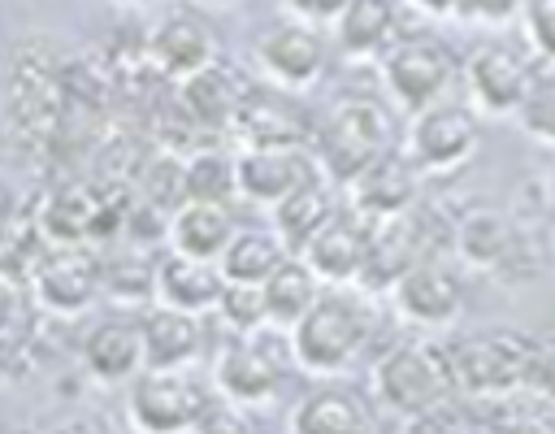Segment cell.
<instances>
[{"label":"cell","mask_w":555,"mask_h":434,"mask_svg":"<svg viewBox=\"0 0 555 434\" xmlns=\"http://www.w3.org/2000/svg\"><path fill=\"white\" fill-rule=\"evenodd\" d=\"M373 291L364 286H330L317 295V304L286 330L291 365L312 378H338L347 373L369 339H373Z\"/></svg>","instance_id":"2"},{"label":"cell","mask_w":555,"mask_h":434,"mask_svg":"<svg viewBox=\"0 0 555 434\" xmlns=\"http://www.w3.org/2000/svg\"><path fill=\"white\" fill-rule=\"evenodd\" d=\"M104 295L117 304H147L156 299V260L126 252V256H104Z\"/></svg>","instance_id":"33"},{"label":"cell","mask_w":555,"mask_h":434,"mask_svg":"<svg viewBox=\"0 0 555 434\" xmlns=\"http://www.w3.org/2000/svg\"><path fill=\"white\" fill-rule=\"evenodd\" d=\"M147 56H152V69L160 78L182 82L221 56V35L199 9H169L147 30Z\"/></svg>","instance_id":"17"},{"label":"cell","mask_w":555,"mask_h":434,"mask_svg":"<svg viewBox=\"0 0 555 434\" xmlns=\"http://www.w3.org/2000/svg\"><path fill=\"white\" fill-rule=\"evenodd\" d=\"M520 9H525V0H460L455 22L477 26V30H503V26L520 22Z\"/></svg>","instance_id":"36"},{"label":"cell","mask_w":555,"mask_h":434,"mask_svg":"<svg viewBox=\"0 0 555 434\" xmlns=\"http://www.w3.org/2000/svg\"><path fill=\"white\" fill-rule=\"evenodd\" d=\"M520 30L529 52L542 65H555V0H525L520 9Z\"/></svg>","instance_id":"35"},{"label":"cell","mask_w":555,"mask_h":434,"mask_svg":"<svg viewBox=\"0 0 555 434\" xmlns=\"http://www.w3.org/2000/svg\"><path fill=\"white\" fill-rule=\"evenodd\" d=\"M230 130L238 135V143H251V148H312L317 117L299 100V91H286L273 82H260V87L251 82Z\"/></svg>","instance_id":"15"},{"label":"cell","mask_w":555,"mask_h":434,"mask_svg":"<svg viewBox=\"0 0 555 434\" xmlns=\"http://www.w3.org/2000/svg\"><path fill=\"white\" fill-rule=\"evenodd\" d=\"M126 412L143 434H182L204 430L212 399L191 369H143L139 378H130Z\"/></svg>","instance_id":"9"},{"label":"cell","mask_w":555,"mask_h":434,"mask_svg":"<svg viewBox=\"0 0 555 434\" xmlns=\"http://www.w3.org/2000/svg\"><path fill=\"white\" fill-rule=\"evenodd\" d=\"M143 326V352H147V369H191L204 352V317L156 304L139 317Z\"/></svg>","instance_id":"27"},{"label":"cell","mask_w":555,"mask_h":434,"mask_svg":"<svg viewBox=\"0 0 555 434\" xmlns=\"http://www.w3.org/2000/svg\"><path fill=\"white\" fill-rule=\"evenodd\" d=\"M251 56H256V69L264 82L304 95L330 69V39H325V26L304 22V17H286L256 39Z\"/></svg>","instance_id":"12"},{"label":"cell","mask_w":555,"mask_h":434,"mask_svg":"<svg viewBox=\"0 0 555 434\" xmlns=\"http://www.w3.org/2000/svg\"><path fill=\"white\" fill-rule=\"evenodd\" d=\"M234 195H238L234 152L195 148V152L182 156V200H221V204H230Z\"/></svg>","instance_id":"32"},{"label":"cell","mask_w":555,"mask_h":434,"mask_svg":"<svg viewBox=\"0 0 555 434\" xmlns=\"http://www.w3.org/2000/svg\"><path fill=\"white\" fill-rule=\"evenodd\" d=\"M104 291V256L91 243H52L35 269L30 295L52 317H78Z\"/></svg>","instance_id":"14"},{"label":"cell","mask_w":555,"mask_h":434,"mask_svg":"<svg viewBox=\"0 0 555 434\" xmlns=\"http://www.w3.org/2000/svg\"><path fill=\"white\" fill-rule=\"evenodd\" d=\"M551 247H555V217H551Z\"/></svg>","instance_id":"43"},{"label":"cell","mask_w":555,"mask_h":434,"mask_svg":"<svg viewBox=\"0 0 555 434\" xmlns=\"http://www.w3.org/2000/svg\"><path fill=\"white\" fill-rule=\"evenodd\" d=\"M386 295H390L395 317L425 334L451 330L464 317V273L442 252L416 260L403 278H395V286Z\"/></svg>","instance_id":"11"},{"label":"cell","mask_w":555,"mask_h":434,"mask_svg":"<svg viewBox=\"0 0 555 434\" xmlns=\"http://www.w3.org/2000/svg\"><path fill=\"white\" fill-rule=\"evenodd\" d=\"M217 317L234 330V334H251V330H264L269 326V312H264V291L251 286V282H225L221 291V304H217Z\"/></svg>","instance_id":"34"},{"label":"cell","mask_w":555,"mask_h":434,"mask_svg":"<svg viewBox=\"0 0 555 434\" xmlns=\"http://www.w3.org/2000/svg\"><path fill=\"white\" fill-rule=\"evenodd\" d=\"M69 61L48 39H26L13 48L0 87V122L4 135L26 152H48L69 122Z\"/></svg>","instance_id":"1"},{"label":"cell","mask_w":555,"mask_h":434,"mask_svg":"<svg viewBox=\"0 0 555 434\" xmlns=\"http://www.w3.org/2000/svg\"><path fill=\"white\" fill-rule=\"evenodd\" d=\"M286 425L295 434H364L377 421H373V404L356 386H343V382L325 378L321 386H312L291 408V421Z\"/></svg>","instance_id":"25"},{"label":"cell","mask_w":555,"mask_h":434,"mask_svg":"<svg viewBox=\"0 0 555 434\" xmlns=\"http://www.w3.org/2000/svg\"><path fill=\"white\" fill-rule=\"evenodd\" d=\"M369 226L360 213H334L299 252L308 260V269L325 282V286H360L364 278V260H369Z\"/></svg>","instance_id":"21"},{"label":"cell","mask_w":555,"mask_h":434,"mask_svg":"<svg viewBox=\"0 0 555 434\" xmlns=\"http://www.w3.org/2000/svg\"><path fill=\"white\" fill-rule=\"evenodd\" d=\"M221 291H225V273H221L217 260L186 256V252H173V247L156 260V304L208 317V312H217Z\"/></svg>","instance_id":"23"},{"label":"cell","mask_w":555,"mask_h":434,"mask_svg":"<svg viewBox=\"0 0 555 434\" xmlns=\"http://www.w3.org/2000/svg\"><path fill=\"white\" fill-rule=\"evenodd\" d=\"M464 100L481 117H516L538 82V56L520 52L507 39H481L460 61Z\"/></svg>","instance_id":"7"},{"label":"cell","mask_w":555,"mask_h":434,"mask_svg":"<svg viewBox=\"0 0 555 434\" xmlns=\"http://www.w3.org/2000/svg\"><path fill=\"white\" fill-rule=\"evenodd\" d=\"M551 408H555V330L538 339V356H533V382H529Z\"/></svg>","instance_id":"37"},{"label":"cell","mask_w":555,"mask_h":434,"mask_svg":"<svg viewBox=\"0 0 555 434\" xmlns=\"http://www.w3.org/2000/svg\"><path fill=\"white\" fill-rule=\"evenodd\" d=\"M451 356V373L464 399L477 404H503L507 395L525 391L533 382V356H538V339L525 330H477V334H460L447 343Z\"/></svg>","instance_id":"4"},{"label":"cell","mask_w":555,"mask_h":434,"mask_svg":"<svg viewBox=\"0 0 555 434\" xmlns=\"http://www.w3.org/2000/svg\"><path fill=\"white\" fill-rule=\"evenodd\" d=\"M330 30L347 61H382V52L403 35V0H351Z\"/></svg>","instance_id":"26"},{"label":"cell","mask_w":555,"mask_h":434,"mask_svg":"<svg viewBox=\"0 0 555 434\" xmlns=\"http://www.w3.org/2000/svg\"><path fill=\"white\" fill-rule=\"evenodd\" d=\"M481 143V113L468 100H434L412 113L403 130V156L421 174H455Z\"/></svg>","instance_id":"8"},{"label":"cell","mask_w":555,"mask_h":434,"mask_svg":"<svg viewBox=\"0 0 555 434\" xmlns=\"http://www.w3.org/2000/svg\"><path fill=\"white\" fill-rule=\"evenodd\" d=\"M273 230H278V239L286 243V252H304L308 247V239L338 213V182L334 178H325V174H312L308 182H299L291 195H282L273 208Z\"/></svg>","instance_id":"28"},{"label":"cell","mask_w":555,"mask_h":434,"mask_svg":"<svg viewBox=\"0 0 555 434\" xmlns=\"http://www.w3.org/2000/svg\"><path fill=\"white\" fill-rule=\"evenodd\" d=\"M421 204V169L399 152L377 156L369 169H360L347 182V208L360 213L364 221H386Z\"/></svg>","instance_id":"20"},{"label":"cell","mask_w":555,"mask_h":434,"mask_svg":"<svg viewBox=\"0 0 555 434\" xmlns=\"http://www.w3.org/2000/svg\"><path fill=\"white\" fill-rule=\"evenodd\" d=\"M291 17H304V22H317V26H334L338 13L351 4V0H282Z\"/></svg>","instance_id":"38"},{"label":"cell","mask_w":555,"mask_h":434,"mask_svg":"<svg viewBox=\"0 0 555 434\" xmlns=\"http://www.w3.org/2000/svg\"><path fill=\"white\" fill-rule=\"evenodd\" d=\"M460 52L438 30H403L377 61L386 95L412 117L416 108L447 100V91L460 78Z\"/></svg>","instance_id":"6"},{"label":"cell","mask_w":555,"mask_h":434,"mask_svg":"<svg viewBox=\"0 0 555 434\" xmlns=\"http://www.w3.org/2000/svg\"><path fill=\"white\" fill-rule=\"evenodd\" d=\"M121 4H156V0H121Z\"/></svg>","instance_id":"42"},{"label":"cell","mask_w":555,"mask_h":434,"mask_svg":"<svg viewBox=\"0 0 555 434\" xmlns=\"http://www.w3.org/2000/svg\"><path fill=\"white\" fill-rule=\"evenodd\" d=\"M312 174H321L312 148H251V143H243L234 152L238 195L247 204H260V208H273L282 195H291Z\"/></svg>","instance_id":"19"},{"label":"cell","mask_w":555,"mask_h":434,"mask_svg":"<svg viewBox=\"0 0 555 434\" xmlns=\"http://www.w3.org/2000/svg\"><path fill=\"white\" fill-rule=\"evenodd\" d=\"M247 78L243 69H234L225 56H217L212 65L195 69L191 78L178 82V108L191 126H204V130H230L234 126V113L247 95Z\"/></svg>","instance_id":"22"},{"label":"cell","mask_w":555,"mask_h":434,"mask_svg":"<svg viewBox=\"0 0 555 434\" xmlns=\"http://www.w3.org/2000/svg\"><path fill=\"white\" fill-rule=\"evenodd\" d=\"M321 278L308 269V260L304 256H286L269 278H264V312H269V326L273 330H291L312 304H317V295H321Z\"/></svg>","instance_id":"31"},{"label":"cell","mask_w":555,"mask_h":434,"mask_svg":"<svg viewBox=\"0 0 555 434\" xmlns=\"http://www.w3.org/2000/svg\"><path fill=\"white\" fill-rule=\"evenodd\" d=\"M408 4L425 17H455L460 13V0H408Z\"/></svg>","instance_id":"40"},{"label":"cell","mask_w":555,"mask_h":434,"mask_svg":"<svg viewBox=\"0 0 555 434\" xmlns=\"http://www.w3.org/2000/svg\"><path fill=\"white\" fill-rule=\"evenodd\" d=\"M282 360L264 347L260 330L251 334H234L230 343L217 347L212 356V386L225 404L234 408H256V404H269L282 386Z\"/></svg>","instance_id":"16"},{"label":"cell","mask_w":555,"mask_h":434,"mask_svg":"<svg viewBox=\"0 0 555 434\" xmlns=\"http://www.w3.org/2000/svg\"><path fill=\"white\" fill-rule=\"evenodd\" d=\"M17 217V208H13V195H9V187L0 182V234L9 230V221Z\"/></svg>","instance_id":"41"},{"label":"cell","mask_w":555,"mask_h":434,"mask_svg":"<svg viewBox=\"0 0 555 434\" xmlns=\"http://www.w3.org/2000/svg\"><path fill=\"white\" fill-rule=\"evenodd\" d=\"M442 230H451V226H438L434 208H425V204H412L399 217L373 221L369 226V260H364L360 286L373 291V295L390 291L395 278H403L416 260L442 252Z\"/></svg>","instance_id":"10"},{"label":"cell","mask_w":555,"mask_h":434,"mask_svg":"<svg viewBox=\"0 0 555 434\" xmlns=\"http://www.w3.org/2000/svg\"><path fill=\"white\" fill-rule=\"evenodd\" d=\"M35 217H39V230L48 234V243H95L121 226V208L91 182L56 187L35 208Z\"/></svg>","instance_id":"18"},{"label":"cell","mask_w":555,"mask_h":434,"mask_svg":"<svg viewBox=\"0 0 555 434\" xmlns=\"http://www.w3.org/2000/svg\"><path fill=\"white\" fill-rule=\"evenodd\" d=\"M312 152L321 174L347 187L377 156L395 152V117L377 95H338L330 113L317 122Z\"/></svg>","instance_id":"5"},{"label":"cell","mask_w":555,"mask_h":434,"mask_svg":"<svg viewBox=\"0 0 555 434\" xmlns=\"http://www.w3.org/2000/svg\"><path fill=\"white\" fill-rule=\"evenodd\" d=\"M82 365L95 382L117 386L130 382L147 369V352H143V326L130 317H104L87 330L82 339Z\"/></svg>","instance_id":"24"},{"label":"cell","mask_w":555,"mask_h":434,"mask_svg":"<svg viewBox=\"0 0 555 434\" xmlns=\"http://www.w3.org/2000/svg\"><path fill=\"white\" fill-rule=\"evenodd\" d=\"M369 386H373V404L403 417L408 425L429 417L434 408H442L451 399H464L460 386H455V373H451L447 343H434V339H421V334L390 343L373 360Z\"/></svg>","instance_id":"3"},{"label":"cell","mask_w":555,"mask_h":434,"mask_svg":"<svg viewBox=\"0 0 555 434\" xmlns=\"http://www.w3.org/2000/svg\"><path fill=\"white\" fill-rule=\"evenodd\" d=\"M286 243L278 239L273 226H238L234 239L225 243V252L217 256L225 282H251V286H264V278L286 260Z\"/></svg>","instance_id":"30"},{"label":"cell","mask_w":555,"mask_h":434,"mask_svg":"<svg viewBox=\"0 0 555 434\" xmlns=\"http://www.w3.org/2000/svg\"><path fill=\"white\" fill-rule=\"evenodd\" d=\"M525 247H529L525 221L503 213V208L477 204V208H464L451 221V252L460 256V265H468L477 273H494V278L516 282Z\"/></svg>","instance_id":"13"},{"label":"cell","mask_w":555,"mask_h":434,"mask_svg":"<svg viewBox=\"0 0 555 434\" xmlns=\"http://www.w3.org/2000/svg\"><path fill=\"white\" fill-rule=\"evenodd\" d=\"M13 317H17V286H9V282L0 278V339L9 334Z\"/></svg>","instance_id":"39"},{"label":"cell","mask_w":555,"mask_h":434,"mask_svg":"<svg viewBox=\"0 0 555 434\" xmlns=\"http://www.w3.org/2000/svg\"><path fill=\"white\" fill-rule=\"evenodd\" d=\"M238 221L230 213V204L221 200H182L169 221H165V239L173 252H186V256H204V260H217L225 252V243L234 239Z\"/></svg>","instance_id":"29"}]
</instances>
